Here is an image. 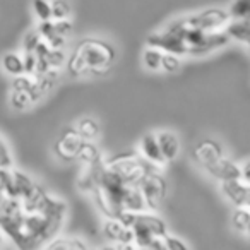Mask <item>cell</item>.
I'll return each instance as SVG.
<instances>
[{"label":"cell","instance_id":"cell-13","mask_svg":"<svg viewBox=\"0 0 250 250\" xmlns=\"http://www.w3.org/2000/svg\"><path fill=\"white\" fill-rule=\"evenodd\" d=\"M103 235L106 236L110 242L115 243H134L132 229L122 226L117 219L108 218V221L103 226Z\"/></svg>","mask_w":250,"mask_h":250},{"label":"cell","instance_id":"cell-2","mask_svg":"<svg viewBox=\"0 0 250 250\" xmlns=\"http://www.w3.org/2000/svg\"><path fill=\"white\" fill-rule=\"evenodd\" d=\"M113 45L100 38H84L77 43L74 53L65 60L67 72L72 77L81 76H103L111 69L115 62Z\"/></svg>","mask_w":250,"mask_h":250},{"label":"cell","instance_id":"cell-4","mask_svg":"<svg viewBox=\"0 0 250 250\" xmlns=\"http://www.w3.org/2000/svg\"><path fill=\"white\" fill-rule=\"evenodd\" d=\"M184 22L190 28L201 29L204 33H211V31H219V29L225 28V24L229 21L228 11L219 7H211V9H204V11L197 12V14L192 16H185Z\"/></svg>","mask_w":250,"mask_h":250},{"label":"cell","instance_id":"cell-34","mask_svg":"<svg viewBox=\"0 0 250 250\" xmlns=\"http://www.w3.org/2000/svg\"><path fill=\"white\" fill-rule=\"evenodd\" d=\"M98 250H118L117 247H104V249H98Z\"/></svg>","mask_w":250,"mask_h":250},{"label":"cell","instance_id":"cell-25","mask_svg":"<svg viewBox=\"0 0 250 250\" xmlns=\"http://www.w3.org/2000/svg\"><path fill=\"white\" fill-rule=\"evenodd\" d=\"M33 11L40 21H52L50 0H33Z\"/></svg>","mask_w":250,"mask_h":250},{"label":"cell","instance_id":"cell-19","mask_svg":"<svg viewBox=\"0 0 250 250\" xmlns=\"http://www.w3.org/2000/svg\"><path fill=\"white\" fill-rule=\"evenodd\" d=\"M231 226L235 231L249 235L250 229V211L249 208H235V212L231 214Z\"/></svg>","mask_w":250,"mask_h":250},{"label":"cell","instance_id":"cell-21","mask_svg":"<svg viewBox=\"0 0 250 250\" xmlns=\"http://www.w3.org/2000/svg\"><path fill=\"white\" fill-rule=\"evenodd\" d=\"M161 57H163V52L158 48H151L147 46L143 53V63L147 70L151 72H158L161 69Z\"/></svg>","mask_w":250,"mask_h":250},{"label":"cell","instance_id":"cell-12","mask_svg":"<svg viewBox=\"0 0 250 250\" xmlns=\"http://www.w3.org/2000/svg\"><path fill=\"white\" fill-rule=\"evenodd\" d=\"M225 35L228 36L229 42L243 43V45H249L250 42V22L249 19H229L228 22L223 28Z\"/></svg>","mask_w":250,"mask_h":250},{"label":"cell","instance_id":"cell-8","mask_svg":"<svg viewBox=\"0 0 250 250\" xmlns=\"http://www.w3.org/2000/svg\"><path fill=\"white\" fill-rule=\"evenodd\" d=\"M221 194L226 197V201L231 202L235 208H249L250 202V185L236 180L221 182Z\"/></svg>","mask_w":250,"mask_h":250},{"label":"cell","instance_id":"cell-1","mask_svg":"<svg viewBox=\"0 0 250 250\" xmlns=\"http://www.w3.org/2000/svg\"><path fill=\"white\" fill-rule=\"evenodd\" d=\"M67 216V204L42 187L26 201H0V229L18 250H43L57 236Z\"/></svg>","mask_w":250,"mask_h":250},{"label":"cell","instance_id":"cell-27","mask_svg":"<svg viewBox=\"0 0 250 250\" xmlns=\"http://www.w3.org/2000/svg\"><path fill=\"white\" fill-rule=\"evenodd\" d=\"M42 42H43L42 36H40V33L36 31V29H31V31H28L24 35V40H22V48H24V53L35 52V48Z\"/></svg>","mask_w":250,"mask_h":250},{"label":"cell","instance_id":"cell-3","mask_svg":"<svg viewBox=\"0 0 250 250\" xmlns=\"http://www.w3.org/2000/svg\"><path fill=\"white\" fill-rule=\"evenodd\" d=\"M104 167L110 171H113L115 175H118L125 184H129V185H137L143 180V177H146L151 171L158 170V167L147 163V161L137 153L118 154V156L104 161Z\"/></svg>","mask_w":250,"mask_h":250},{"label":"cell","instance_id":"cell-33","mask_svg":"<svg viewBox=\"0 0 250 250\" xmlns=\"http://www.w3.org/2000/svg\"><path fill=\"white\" fill-rule=\"evenodd\" d=\"M4 242H5V235H4V231L0 229V247L4 245Z\"/></svg>","mask_w":250,"mask_h":250},{"label":"cell","instance_id":"cell-7","mask_svg":"<svg viewBox=\"0 0 250 250\" xmlns=\"http://www.w3.org/2000/svg\"><path fill=\"white\" fill-rule=\"evenodd\" d=\"M204 170L209 177H212L218 182H228L240 178V163H235V161L226 156H221L216 161H212V163L206 165Z\"/></svg>","mask_w":250,"mask_h":250},{"label":"cell","instance_id":"cell-29","mask_svg":"<svg viewBox=\"0 0 250 250\" xmlns=\"http://www.w3.org/2000/svg\"><path fill=\"white\" fill-rule=\"evenodd\" d=\"M12 167V154L9 151V146L5 144V141L0 137V170Z\"/></svg>","mask_w":250,"mask_h":250},{"label":"cell","instance_id":"cell-10","mask_svg":"<svg viewBox=\"0 0 250 250\" xmlns=\"http://www.w3.org/2000/svg\"><path fill=\"white\" fill-rule=\"evenodd\" d=\"M158 141V146H160L161 156L167 161H173L175 158L180 153V141H178L177 134L171 132V130H160V132L154 134Z\"/></svg>","mask_w":250,"mask_h":250},{"label":"cell","instance_id":"cell-15","mask_svg":"<svg viewBox=\"0 0 250 250\" xmlns=\"http://www.w3.org/2000/svg\"><path fill=\"white\" fill-rule=\"evenodd\" d=\"M43 250H87L86 243L79 238H70V236H55L50 240Z\"/></svg>","mask_w":250,"mask_h":250},{"label":"cell","instance_id":"cell-31","mask_svg":"<svg viewBox=\"0 0 250 250\" xmlns=\"http://www.w3.org/2000/svg\"><path fill=\"white\" fill-rule=\"evenodd\" d=\"M53 26H55L57 35L63 36V38L70 36V33H72V22H70V19H60V21H53Z\"/></svg>","mask_w":250,"mask_h":250},{"label":"cell","instance_id":"cell-11","mask_svg":"<svg viewBox=\"0 0 250 250\" xmlns=\"http://www.w3.org/2000/svg\"><path fill=\"white\" fill-rule=\"evenodd\" d=\"M139 149H141L139 154L147 161V163L154 165V167H163V165H167V161H165L163 156H161L156 136H154L153 132L144 134L143 139H141V143H139Z\"/></svg>","mask_w":250,"mask_h":250},{"label":"cell","instance_id":"cell-28","mask_svg":"<svg viewBox=\"0 0 250 250\" xmlns=\"http://www.w3.org/2000/svg\"><path fill=\"white\" fill-rule=\"evenodd\" d=\"M161 242H163V245L167 250H190V247H188L184 240H180L178 236L168 235V233L161 238Z\"/></svg>","mask_w":250,"mask_h":250},{"label":"cell","instance_id":"cell-24","mask_svg":"<svg viewBox=\"0 0 250 250\" xmlns=\"http://www.w3.org/2000/svg\"><path fill=\"white\" fill-rule=\"evenodd\" d=\"M180 67H182L180 57L175 55V53H163L160 70H163V72H167V74H175L180 70Z\"/></svg>","mask_w":250,"mask_h":250},{"label":"cell","instance_id":"cell-18","mask_svg":"<svg viewBox=\"0 0 250 250\" xmlns=\"http://www.w3.org/2000/svg\"><path fill=\"white\" fill-rule=\"evenodd\" d=\"M100 160H103L98 151V147L94 146L91 141H84L83 146H81L79 153H77V160L76 161H81L84 167H89V165H94L98 163Z\"/></svg>","mask_w":250,"mask_h":250},{"label":"cell","instance_id":"cell-32","mask_svg":"<svg viewBox=\"0 0 250 250\" xmlns=\"http://www.w3.org/2000/svg\"><path fill=\"white\" fill-rule=\"evenodd\" d=\"M250 168H249V160H245L242 165H240V180L245 182V184H250Z\"/></svg>","mask_w":250,"mask_h":250},{"label":"cell","instance_id":"cell-30","mask_svg":"<svg viewBox=\"0 0 250 250\" xmlns=\"http://www.w3.org/2000/svg\"><path fill=\"white\" fill-rule=\"evenodd\" d=\"M36 63H38V59L33 52H28L22 55V65H24V74L26 76H35L36 72Z\"/></svg>","mask_w":250,"mask_h":250},{"label":"cell","instance_id":"cell-16","mask_svg":"<svg viewBox=\"0 0 250 250\" xmlns=\"http://www.w3.org/2000/svg\"><path fill=\"white\" fill-rule=\"evenodd\" d=\"M76 130L84 141H91V143L100 136V125H98V122L93 117L81 118L76 125Z\"/></svg>","mask_w":250,"mask_h":250},{"label":"cell","instance_id":"cell-23","mask_svg":"<svg viewBox=\"0 0 250 250\" xmlns=\"http://www.w3.org/2000/svg\"><path fill=\"white\" fill-rule=\"evenodd\" d=\"M250 0H233L228 9L229 19H249Z\"/></svg>","mask_w":250,"mask_h":250},{"label":"cell","instance_id":"cell-26","mask_svg":"<svg viewBox=\"0 0 250 250\" xmlns=\"http://www.w3.org/2000/svg\"><path fill=\"white\" fill-rule=\"evenodd\" d=\"M43 60H46V63L50 65V69H60V67L65 63L67 57H65V53H63V50L50 48Z\"/></svg>","mask_w":250,"mask_h":250},{"label":"cell","instance_id":"cell-22","mask_svg":"<svg viewBox=\"0 0 250 250\" xmlns=\"http://www.w3.org/2000/svg\"><path fill=\"white\" fill-rule=\"evenodd\" d=\"M50 7H52V19H55V21L69 19L72 14V5L69 0H52Z\"/></svg>","mask_w":250,"mask_h":250},{"label":"cell","instance_id":"cell-17","mask_svg":"<svg viewBox=\"0 0 250 250\" xmlns=\"http://www.w3.org/2000/svg\"><path fill=\"white\" fill-rule=\"evenodd\" d=\"M2 69L9 74V76L16 77L24 74V65H22V55L16 52H9L2 57Z\"/></svg>","mask_w":250,"mask_h":250},{"label":"cell","instance_id":"cell-5","mask_svg":"<svg viewBox=\"0 0 250 250\" xmlns=\"http://www.w3.org/2000/svg\"><path fill=\"white\" fill-rule=\"evenodd\" d=\"M141 190V195L144 199L146 209H156L167 197V180L156 170L143 177V180L137 184Z\"/></svg>","mask_w":250,"mask_h":250},{"label":"cell","instance_id":"cell-6","mask_svg":"<svg viewBox=\"0 0 250 250\" xmlns=\"http://www.w3.org/2000/svg\"><path fill=\"white\" fill-rule=\"evenodd\" d=\"M84 139L77 134V130L74 127H65L62 129V132L59 134L55 141V146H53V151H55L57 158L63 163H72V161L77 160V153H79L81 146H83Z\"/></svg>","mask_w":250,"mask_h":250},{"label":"cell","instance_id":"cell-9","mask_svg":"<svg viewBox=\"0 0 250 250\" xmlns=\"http://www.w3.org/2000/svg\"><path fill=\"white\" fill-rule=\"evenodd\" d=\"M225 156V151H223L221 144L214 139H204L201 143H197L192 149V158L197 165H201L202 168L206 165L212 163L216 161L218 158Z\"/></svg>","mask_w":250,"mask_h":250},{"label":"cell","instance_id":"cell-14","mask_svg":"<svg viewBox=\"0 0 250 250\" xmlns=\"http://www.w3.org/2000/svg\"><path fill=\"white\" fill-rule=\"evenodd\" d=\"M136 219L141 223V225H144L147 229H149V233L154 236V238H163V236L168 233L165 221L161 218H158L156 214H149V212H139Z\"/></svg>","mask_w":250,"mask_h":250},{"label":"cell","instance_id":"cell-20","mask_svg":"<svg viewBox=\"0 0 250 250\" xmlns=\"http://www.w3.org/2000/svg\"><path fill=\"white\" fill-rule=\"evenodd\" d=\"M9 103L16 111H26L35 104V101L31 100L28 91H14L11 89V96H9Z\"/></svg>","mask_w":250,"mask_h":250}]
</instances>
